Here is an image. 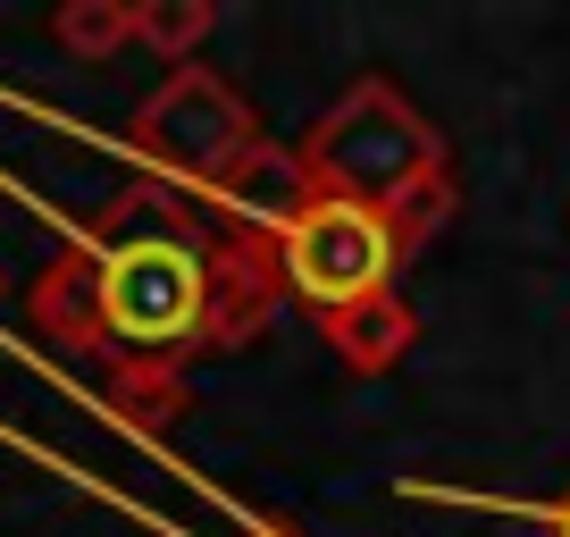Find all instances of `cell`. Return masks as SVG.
<instances>
[{"label":"cell","mask_w":570,"mask_h":537,"mask_svg":"<svg viewBox=\"0 0 570 537\" xmlns=\"http://www.w3.org/2000/svg\"><path fill=\"white\" fill-rule=\"evenodd\" d=\"M553 529H562V537H570V496H562V512H553Z\"/></svg>","instance_id":"30bf717a"},{"label":"cell","mask_w":570,"mask_h":537,"mask_svg":"<svg viewBox=\"0 0 570 537\" xmlns=\"http://www.w3.org/2000/svg\"><path fill=\"white\" fill-rule=\"evenodd\" d=\"M210 26H218L210 0H135V42L160 51V59H177V68H194V51L210 42Z\"/></svg>","instance_id":"52a82bcc"},{"label":"cell","mask_w":570,"mask_h":537,"mask_svg":"<svg viewBox=\"0 0 570 537\" xmlns=\"http://www.w3.org/2000/svg\"><path fill=\"white\" fill-rule=\"evenodd\" d=\"M51 35L68 42L76 59H118L126 42H135V9H126V0H68L51 18Z\"/></svg>","instance_id":"ba28073f"},{"label":"cell","mask_w":570,"mask_h":537,"mask_svg":"<svg viewBox=\"0 0 570 537\" xmlns=\"http://www.w3.org/2000/svg\"><path fill=\"white\" fill-rule=\"evenodd\" d=\"M453 202H462V185H453V168H436V177H420V185H411L403 202H386V211H377V218H386L394 252H420L428 235H436V227H445V218H453Z\"/></svg>","instance_id":"9c48e42d"},{"label":"cell","mask_w":570,"mask_h":537,"mask_svg":"<svg viewBox=\"0 0 570 537\" xmlns=\"http://www.w3.org/2000/svg\"><path fill=\"white\" fill-rule=\"evenodd\" d=\"M218 311V244H194L168 218H142V194L126 218L92 227L68 261L35 286V328L68 353H101L118 378H177L194 344H210Z\"/></svg>","instance_id":"6da1fadb"},{"label":"cell","mask_w":570,"mask_h":537,"mask_svg":"<svg viewBox=\"0 0 570 537\" xmlns=\"http://www.w3.org/2000/svg\"><path fill=\"white\" fill-rule=\"evenodd\" d=\"M210 202H218V211H227L244 235L277 244V235L294 227V218H303L311 202H320V177H311V160H303V152H285V144H252V160L235 168V177L218 185Z\"/></svg>","instance_id":"5b68a950"},{"label":"cell","mask_w":570,"mask_h":537,"mask_svg":"<svg viewBox=\"0 0 570 537\" xmlns=\"http://www.w3.org/2000/svg\"><path fill=\"white\" fill-rule=\"evenodd\" d=\"M252 144H261L252 101L218 68H177L151 101L135 109V152L160 168V177L202 185V194H218V185L252 160Z\"/></svg>","instance_id":"3957f363"},{"label":"cell","mask_w":570,"mask_h":537,"mask_svg":"<svg viewBox=\"0 0 570 537\" xmlns=\"http://www.w3.org/2000/svg\"><path fill=\"white\" fill-rule=\"evenodd\" d=\"M394 261H403V252H394L386 218L361 211V202H327V194L277 235V277L303 294L320 320H327V311L370 303V294H386Z\"/></svg>","instance_id":"277c9868"},{"label":"cell","mask_w":570,"mask_h":537,"mask_svg":"<svg viewBox=\"0 0 570 537\" xmlns=\"http://www.w3.org/2000/svg\"><path fill=\"white\" fill-rule=\"evenodd\" d=\"M327 344H336L344 370L377 378V370H394V361L411 353V311L394 303V294H370V303H353V311H327Z\"/></svg>","instance_id":"8992f818"},{"label":"cell","mask_w":570,"mask_h":537,"mask_svg":"<svg viewBox=\"0 0 570 537\" xmlns=\"http://www.w3.org/2000/svg\"><path fill=\"white\" fill-rule=\"evenodd\" d=\"M303 160H311V177H320L327 202H361V211H386V202H403L420 177L453 168L445 144H436V126H428L394 85H377V76L353 85L320 126H311Z\"/></svg>","instance_id":"7a4b0ae2"}]
</instances>
